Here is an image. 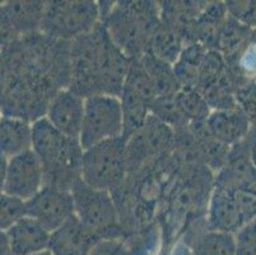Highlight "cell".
<instances>
[{
	"mask_svg": "<svg viewBox=\"0 0 256 255\" xmlns=\"http://www.w3.org/2000/svg\"><path fill=\"white\" fill-rule=\"evenodd\" d=\"M20 39V34L9 20L4 6L0 4V50L9 48Z\"/></svg>",
	"mask_w": 256,
	"mask_h": 255,
	"instance_id": "83f0119b",
	"label": "cell"
},
{
	"mask_svg": "<svg viewBox=\"0 0 256 255\" xmlns=\"http://www.w3.org/2000/svg\"><path fill=\"white\" fill-rule=\"evenodd\" d=\"M26 216L36 219L50 233L55 232L74 217L72 191L45 185L31 200L26 202Z\"/></svg>",
	"mask_w": 256,
	"mask_h": 255,
	"instance_id": "30bf717a",
	"label": "cell"
},
{
	"mask_svg": "<svg viewBox=\"0 0 256 255\" xmlns=\"http://www.w3.org/2000/svg\"><path fill=\"white\" fill-rule=\"evenodd\" d=\"M101 20L111 40L130 60L140 59L160 25V7L150 2L118 3Z\"/></svg>",
	"mask_w": 256,
	"mask_h": 255,
	"instance_id": "3957f363",
	"label": "cell"
},
{
	"mask_svg": "<svg viewBox=\"0 0 256 255\" xmlns=\"http://www.w3.org/2000/svg\"><path fill=\"white\" fill-rule=\"evenodd\" d=\"M226 7L230 16L252 27L256 21V2H228Z\"/></svg>",
	"mask_w": 256,
	"mask_h": 255,
	"instance_id": "4316f807",
	"label": "cell"
},
{
	"mask_svg": "<svg viewBox=\"0 0 256 255\" xmlns=\"http://www.w3.org/2000/svg\"><path fill=\"white\" fill-rule=\"evenodd\" d=\"M246 144H248V154L252 161L254 166L256 167V120L251 123L250 132H248V137H246Z\"/></svg>",
	"mask_w": 256,
	"mask_h": 255,
	"instance_id": "f546056e",
	"label": "cell"
},
{
	"mask_svg": "<svg viewBox=\"0 0 256 255\" xmlns=\"http://www.w3.org/2000/svg\"><path fill=\"white\" fill-rule=\"evenodd\" d=\"M254 219H256V194L214 186L206 209L209 230L234 236Z\"/></svg>",
	"mask_w": 256,
	"mask_h": 255,
	"instance_id": "52a82bcc",
	"label": "cell"
},
{
	"mask_svg": "<svg viewBox=\"0 0 256 255\" xmlns=\"http://www.w3.org/2000/svg\"><path fill=\"white\" fill-rule=\"evenodd\" d=\"M46 2H8L4 4L9 20L20 37L40 32Z\"/></svg>",
	"mask_w": 256,
	"mask_h": 255,
	"instance_id": "d6986e66",
	"label": "cell"
},
{
	"mask_svg": "<svg viewBox=\"0 0 256 255\" xmlns=\"http://www.w3.org/2000/svg\"><path fill=\"white\" fill-rule=\"evenodd\" d=\"M6 165H8V160L0 154V194H3L6 190Z\"/></svg>",
	"mask_w": 256,
	"mask_h": 255,
	"instance_id": "4dcf8cb0",
	"label": "cell"
},
{
	"mask_svg": "<svg viewBox=\"0 0 256 255\" xmlns=\"http://www.w3.org/2000/svg\"><path fill=\"white\" fill-rule=\"evenodd\" d=\"M90 255H132L125 240H100Z\"/></svg>",
	"mask_w": 256,
	"mask_h": 255,
	"instance_id": "f1b7e54d",
	"label": "cell"
},
{
	"mask_svg": "<svg viewBox=\"0 0 256 255\" xmlns=\"http://www.w3.org/2000/svg\"><path fill=\"white\" fill-rule=\"evenodd\" d=\"M192 255H234V236L206 230L188 245Z\"/></svg>",
	"mask_w": 256,
	"mask_h": 255,
	"instance_id": "7402d4cb",
	"label": "cell"
},
{
	"mask_svg": "<svg viewBox=\"0 0 256 255\" xmlns=\"http://www.w3.org/2000/svg\"><path fill=\"white\" fill-rule=\"evenodd\" d=\"M70 60L69 90L83 98L120 97L132 60L114 44L101 22L90 34L72 42Z\"/></svg>",
	"mask_w": 256,
	"mask_h": 255,
	"instance_id": "6da1fadb",
	"label": "cell"
},
{
	"mask_svg": "<svg viewBox=\"0 0 256 255\" xmlns=\"http://www.w3.org/2000/svg\"><path fill=\"white\" fill-rule=\"evenodd\" d=\"M182 36L160 22L150 40L148 53L174 65L184 49Z\"/></svg>",
	"mask_w": 256,
	"mask_h": 255,
	"instance_id": "44dd1931",
	"label": "cell"
},
{
	"mask_svg": "<svg viewBox=\"0 0 256 255\" xmlns=\"http://www.w3.org/2000/svg\"><path fill=\"white\" fill-rule=\"evenodd\" d=\"M10 255H34L48 249L51 233L36 219L24 216L6 231Z\"/></svg>",
	"mask_w": 256,
	"mask_h": 255,
	"instance_id": "2e32d148",
	"label": "cell"
},
{
	"mask_svg": "<svg viewBox=\"0 0 256 255\" xmlns=\"http://www.w3.org/2000/svg\"><path fill=\"white\" fill-rule=\"evenodd\" d=\"M214 186L256 194V167L248 154L246 140L230 148L224 165L214 175Z\"/></svg>",
	"mask_w": 256,
	"mask_h": 255,
	"instance_id": "7c38bea8",
	"label": "cell"
},
{
	"mask_svg": "<svg viewBox=\"0 0 256 255\" xmlns=\"http://www.w3.org/2000/svg\"><path fill=\"white\" fill-rule=\"evenodd\" d=\"M45 186V170L32 149L8 160L4 193L28 202Z\"/></svg>",
	"mask_w": 256,
	"mask_h": 255,
	"instance_id": "8fae6325",
	"label": "cell"
},
{
	"mask_svg": "<svg viewBox=\"0 0 256 255\" xmlns=\"http://www.w3.org/2000/svg\"><path fill=\"white\" fill-rule=\"evenodd\" d=\"M234 100L242 111L245 112L250 123L256 120V82L248 79H236Z\"/></svg>",
	"mask_w": 256,
	"mask_h": 255,
	"instance_id": "d4e9b609",
	"label": "cell"
},
{
	"mask_svg": "<svg viewBox=\"0 0 256 255\" xmlns=\"http://www.w3.org/2000/svg\"><path fill=\"white\" fill-rule=\"evenodd\" d=\"M234 255H256V219L234 235Z\"/></svg>",
	"mask_w": 256,
	"mask_h": 255,
	"instance_id": "484cf974",
	"label": "cell"
},
{
	"mask_svg": "<svg viewBox=\"0 0 256 255\" xmlns=\"http://www.w3.org/2000/svg\"><path fill=\"white\" fill-rule=\"evenodd\" d=\"M32 151L45 170V185L70 190L80 179L83 148L73 139L55 129L46 118L32 123Z\"/></svg>",
	"mask_w": 256,
	"mask_h": 255,
	"instance_id": "7a4b0ae2",
	"label": "cell"
},
{
	"mask_svg": "<svg viewBox=\"0 0 256 255\" xmlns=\"http://www.w3.org/2000/svg\"><path fill=\"white\" fill-rule=\"evenodd\" d=\"M34 255H52V252H51L48 249H46V250H44V251L36 252V254H34Z\"/></svg>",
	"mask_w": 256,
	"mask_h": 255,
	"instance_id": "836d02e7",
	"label": "cell"
},
{
	"mask_svg": "<svg viewBox=\"0 0 256 255\" xmlns=\"http://www.w3.org/2000/svg\"><path fill=\"white\" fill-rule=\"evenodd\" d=\"M124 118L120 98L94 95L84 100V115L79 135L83 151L106 140L122 137Z\"/></svg>",
	"mask_w": 256,
	"mask_h": 255,
	"instance_id": "ba28073f",
	"label": "cell"
},
{
	"mask_svg": "<svg viewBox=\"0 0 256 255\" xmlns=\"http://www.w3.org/2000/svg\"><path fill=\"white\" fill-rule=\"evenodd\" d=\"M74 200V216L100 240H125L120 216L111 193L88 186L82 179L70 189Z\"/></svg>",
	"mask_w": 256,
	"mask_h": 255,
	"instance_id": "277c9868",
	"label": "cell"
},
{
	"mask_svg": "<svg viewBox=\"0 0 256 255\" xmlns=\"http://www.w3.org/2000/svg\"><path fill=\"white\" fill-rule=\"evenodd\" d=\"M101 22L94 2H48L40 32L59 41L73 42L90 34Z\"/></svg>",
	"mask_w": 256,
	"mask_h": 255,
	"instance_id": "5b68a950",
	"label": "cell"
},
{
	"mask_svg": "<svg viewBox=\"0 0 256 255\" xmlns=\"http://www.w3.org/2000/svg\"><path fill=\"white\" fill-rule=\"evenodd\" d=\"M26 216V202L3 193L0 194V230L8 231Z\"/></svg>",
	"mask_w": 256,
	"mask_h": 255,
	"instance_id": "cb8c5ba5",
	"label": "cell"
},
{
	"mask_svg": "<svg viewBox=\"0 0 256 255\" xmlns=\"http://www.w3.org/2000/svg\"><path fill=\"white\" fill-rule=\"evenodd\" d=\"M236 79H248L256 82V30H254L248 45L236 62L230 65Z\"/></svg>",
	"mask_w": 256,
	"mask_h": 255,
	"instance_id": "603a6c76",
	"label": "cell"
},
{
	"mask_svg": "<svg viewBox=\"0 0 256 255\" xmlns=\"http://www.w3.org/2000/svg\"><path fill=\"white\" fill-rule=\"evenodd\" d=\"M32 149V124L14 116H2L0 154L6 160Z\"/></svg>",
	"mask_w": 256,
	"mask_h": 255,
	"instance_id": "e0dca14e",
	"label": "cell"
},
{
	"mask_svg": "<svg viewBox=\"0 0 256 255\" xmlns=\"http://www.w3.org/2000/svg\"><path fill=\"white\" fill-rule=\"evenodd\" d=\"M128 177L126 139L106 140L83 151L80 179L88 186L112 193Z\"/></svg>",
	"mask_w": 256,
	"mask_h": 255,
	"instance_id": "8992f818",
	"label": "cell"
},
{
	"mask_svg": "<svg viewBox=\"0 0 256 255\" xmlns=\"http://www.w3.org/2000/svg\"><path fill=\"white\" fill-rule=\"evenodd\" d=\"M84 100L69 88L58 91L48 102L45 118L60 133L79 139L84 115Z\"/></svg>",
	"mask_w": 256,
	"mask_h": 255,
	"instance_id": "4fadbf2b",
	"label": "cell"
},
{
	"mask_svg": "<svg viewBox=\"0 0 256 255\" xmlns=\"http://www.w3.org/2000/svg\"><path fill=\"white\" fill-rule=\"evenodd\" d=\"M0 255H10L8 235L6 231L0 230Z\"/></svg>",
	"mask_w": 256,
	"mask_h": 255,
	"instance_id": "1f68e13d",
	"label": "cell"
},
{
	"mask_svg": "<svg viewBox=\"0 0 256 255\" xmlns=\"http://www.w3.org/2000/svg\"><path fill=\"white\" fill-rule=\"evenodd\" d=\"M98 241L100 238L74 216L51 233L48 250L52 255H90L92 247Z\"/></svg>",
	"mask_w": 256,
	"mask_h": 255,
	"instance_id": "9a60e30c",
	"label": "cell"
},
{
	"mask_svg": "<svg viewBox=\"0 0 256 255\" xmlns=\"http://www.w3.org/2000/svg\"><path fill=\"white\" fill-rule=\"evenodd\" d=\"M0 120H2V114H0Z\"/></svg>",
	"mask_w": 256,
	"mask_h": 255,
	"instance_id": "e575fe53",
	"label": "cell"
},
{
	"mask_svg": "<svg viewBox=\"0 0 256 255\" xmlns=\"http://www.w3.org/2000/svg\"><path fill=\"white\" fill-rule=\"evenodd\" d=\"M158 255H170V251H168V247H167V245H164V247L160 251V254Z\"/></svg>",
	"mask_w": 256,
	"mask_h": 255,
	"instance_id": "d6a6232c",
	"label": "cell"
},
{
	"mask_svg": "<svg viewBox=\"0 0 256 255\" xmlns=\"http://www.w3.org/2000/svg\"><path fill=\"white\" fill-rule=\"evenodd\" d=\"M254 32V28L228 14L218 35L216 50L222 54L228 65L236 62Z\"/></svg>",
	"mask_w": 256,
	"mask_h": 255,
	"instance_id": "ac0fdd59",
	"label": "cell"
},
{
	"mask_svg": "<svg viewBox=\"0 0 256 255\" xmlns=\"http://www.w3.org/2000/svg\"><path fill=\"white\" fill-rule=\"evenodd\" d=\"M174 147V130L150 114L140 129L126 140L128 175L170 156Z\"/></svg>",
	"mask_w": 256,
	"mask_h": 255,
	"instance_id": "9c48e42d",
	"label": "cell"
},
{
	"mask_svg": "<svg viewBox=\"0 0 256 255\" xmlns=\"http://www.w3.org/2000/svg\"><path fill=\"white\" fill-rule=\"evenodd\" d=\"M206 125L216 139L228 147L244 142L251 128L250 119L237 105L228 110H212Z\"/></svg>",
	"mask_w": 256,
	"mask_h": 255,
	"instance_id": "5bb4252c",
	"label": "cell"
},
{
	"mask_svg": "<svg viewBox=\"0 0 256 255\" xmlns=\"http://www.w3.org/2000/svg\"><path fill=\"white\" fill-rule=\"evenodd\" d=\"M140 62L154 84L158 97L178 95L181 90V84L174 76V65L152 54H146L142 56Z\"/></svg>",
	"mask_w": 256,
	"mask_h": 255,
	"instance_id": "ffe728a7",
	"label": "cell"
}]
</instances>
